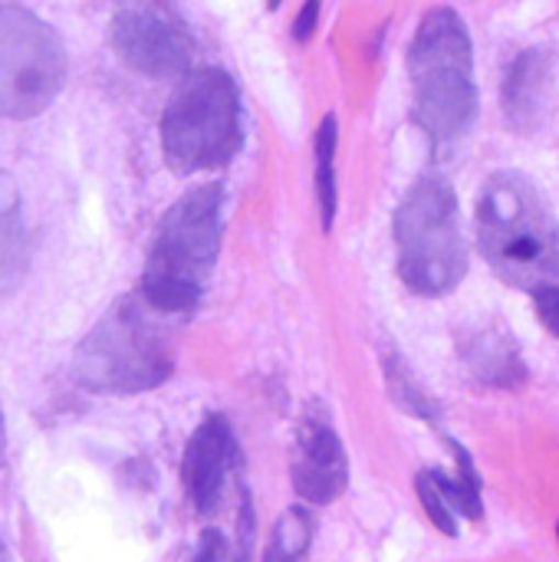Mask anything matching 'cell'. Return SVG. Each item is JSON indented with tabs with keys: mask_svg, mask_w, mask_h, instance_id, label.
Wrapping results in <instances>:
<instances>
[{
	"mask_svg": "<svg viewBox=\"0 0 559 562\" xmlns=\"http://www.w3.org/2000/svg\"><path fill=\"white\" fill-rule=\"evenodd\" d=\"M478 240L491 270L527 293L559 283V221L540 188L497 171L478 194Z\"/></svg>",
	"mask_w": 559,
	"mask_h": 562,
	"instance_id": "6da1fadb",
	"label": "cell"
},
{
	"mask_svg": "<svg viewBox=\"0 0 559 562\" xmlns=\"http://www.w3.org/2000/svg\"><path fill=\"white\" fill-rule=\"evenodd\" d=\"M412 115L435 148L455 145L478 119L474 46L458 10L435 7L422 16L412 49Z\"/></svg>",
	"mask_w": 559,
	"mask_h": 562,
	"instance_id": "7a4b0ae2",
	"label": "cell"
},
{
	"mask_svg": "<svg viewBox=\"0 0 559 562\" xmlns=\"http://www.w3.org/2000/svg\"><path fill=\"white\" fill-rule=\"evenodd\" d=\"M221 184H198L165 211L138 283L145 303L175 319L198 310L221 247Z\"/></svg>",
	"mask_w": 559,
	"mask_h": 562,
	"instance_id": "3957f363",
	"label": "cell"
},
{
	"mask_svg": "<svg viewBox=\"0 0 559 562\" xmlns=\"http://www.w3.org/2000/svg\"><path fill=\"white\" fill-rule=\"evenodd\" d=\"M168 313L145 303L142 293L119 300L82 339L72 372L92 392L135 395L161 385L175 369V339Z\"/></svg>",
	"mask_w": 559,
	"mask_h": 562,
	"instance_id": "277c9868",
	"label": "cell"
},
{
	"mask_svg": "<svg viewBox=\"0 0 559 562\" xmlns=\"http://www.w3.org/2000/svg\"><path fill=\"white\" fill-rule=\"evenodd\" d=\"M244 145L241 92L224 69H198L181 79L161 112V151L171 171L198 175L224 168Z\"/></svg>",
	"mask_w": 559,
	"mask_h": 562,
	"instance_id": "5b68a950",
	"label": "cell"
},
{
	"mask_svg": "<svg viewBox=\"0 0 559 562\" xmlns=\"http://www.w3.org/2000/svg\"><path fill=\"white\" fill-rule=\"evenodd\" d=\"M399 277L418 296H445L468 273L458 198L445 178H418L395 211Z\"/></svg>",
	"mask_w": 559,
	"mask_h": 562,
	"instance_id": "8992f818",
	"label": "cell"
},
{
	"mask_svg": "<svg viewBox=\"0 0 559 562\" xmlns=\"http://www.w3.org/2000/svg\"><path fill=\"white\" fill-rule=\"evenodd\" d=\"M66 79V49L36 13L0 3V115L33 119L53 105Z\"/></svg>",
	"mask_w": 559,
	"mask_h": 562,
	"instance_id": "52a82bcc",
	"label": "cell"
},
{
	"mask_svg": "<svg viewBox=\"0 0 559 562\" xmlns=\"http://www.w3.org/2000/svg\"><path fill=\"white\" fill-rule=\"evenodd\" d=\"M112 46L148 79H185L194 56L191 30L168 0H115Z\"/></svg>",
	"mask_w": 559,
	"mask_h": 562,
	"instance_id": "ba28073f",
	"label": "cell"
},
{
	"mask_svg": "<svg viewBox=\"0 0 559 562\" xmlns=\"http://www.w3.org/2000/svg\"><path fill=\"white\" fill-rule=\"evenodd\" d=\"M237 461H241V448L234 428L227 425L224 415H208L194 428L181 458L185 494L198 514H214L221 507L227 477L237 468Z\"/></svg>",
	"mask_w": 559,
	"mask_h": 562,
	"instance_id": "9c48e42d",
	"label": "cell"
},
{
	"mask_svg": "<svg viewBox=\"0 0 559 562\" xmlns=\"http://www.w3.org/2000/svg\"><path fill=\"white\" fill-rule=\"evenodd\" d=\"M290 481L306 504H336L349 487V458L326 418H306L297 435Z\"/></svg>",
	"mask_w": 559,
	"mask_h": 562,
	"instance_id": "30bf717a",
	"label": "cell"
},
{
	"mask_svg": "<svg viewBox=\"0 0 559 562\" xmlns=\"http://www.w3.org/2000/svg\"><path fill=\"white\" fill-rule=\"evenodd\" d=\"M461 359L474 382L488 389H521L527 382V366L517 342L501 326L474 329L461 339Z\"/></svg>",
	"mask_w": 559,
	"mask_h": 562,
	"instance_id": "8fae6325",
	"label": "cell"
},
{
	"mask_svg": "<svg viewBox=\"0 0 559 562\" xmlns=\"http://www.w3.org/2000/svg\"><path fill=\"white\" fill-rule=\"evenodd\" d=\"M544 89H547L544 49H521L504 76V86H501V102H504V112L514 128L527 132L537 125L540 109H544Z\"/></svg>",
	"mask_w": 559,
	"mask_h": 562,
	"instance_id": "7c38bea8",
	"label": "cell"
},
{
	"mask_svg": "<svg viewBox=\"0 0 559 562\" xmlns=\"http://www.w3.org/2000/svg\"><path fill=\"white\" fill-rule=\"evenodd\" d=\"M26 270V224L20 191L10 175L0 171V296L20 283Z\"/></svg>",
	"mask_w": 559,
	"mask_h": 562,
	"instance_id": "4fadbf2b",
	"label": "cell"
},
{
	"mask_svg": "<svg viewBox=\"0 0 559 562\" xmlns=\"http://www.w3.org/2000/svg\"><path fill=\"white\" fill-rule=\"evenodd\" d=\"M336 148H339V125H336V115H326L316 125V138H313V151H316V201H320L323 231H333L336 207H339Z\"/></svg>",
	"mask_w": 559,
	"mask_h": 562,
	"instance_id": "5bb4252c",
	"label": "cell"
},
{
	"mask_svg": "<svg viewBox=\"0 0 559 562\" xmlns=\"http://www.w3.org/2000/svg\"><path fill=\"white\" fill-rule=\"evenodd\" d=\"M415 491H418V501L428 514V520L435 524V530H441L445 537H458L461 533V507H458V497H455V487H451V477L445 471H422L415 477Z\"/></svg>",
	"mask_w": 559,
	"mask_h": 562,
	"instance_id": "9a60e30c",
	"label": "cell"
},
{
	"mask_svg": "<svg viewBox=\"0 0 559 562\" xmlns=\"http://www.w3.org/2000/svg\"><path fill=\"white\" fill-rule=\"evenodd\" d=\"M310 547H313V517L303 507H290L283 510V517L270 533L264 562H306Z\"/></svg>",
	"mask_w": 559,
	"mask_h": 562,
	"instance_id": "2e32d148",
	"label": "cell"
},
{
	"mask_svg": "<svg viewBox=\"0 0 559 562\" xmlns=\"http://www.w3.org/2000/svg\"><path fill=\"white\" fill-rule=\"evenodd\" d=\"M385 379H389V392H392L395 405H402L405 412H412V415H418V418H425V422H435V418H438V405H435V402L428 398V392L412 379L409 366H405L395 352L385 356Z\"/></svg>",
	"mask_w": 559,
	"mask_h": 562,
	"instance_id": "e0dca14e",
	"label": "cell"
},
{
	"mask_svg": "<svg viewBox=\"0 0 559 562\" xmlns=\"http://www.w3.org/2000/svg\"><path fill=\"white\" fill-rule=\"evenodd\" d=\"M448 448H451L455 458H458V474L451 477V487H455L461 517L481 520V517H484V501H481V477H478V471H474V461H471V454H468L458 441H448Z\"/></svg>",
	"mask_w": 559,
	"mask_h": 562,
	"instance_id": "ac0fdd59",
	"label": "cell"
},
{
	"mask_svg": "<svg viewBox=\"0 0 559 562\" xmlns=\"http://www.w3.org/2000/svg\"><path fill=\"white\" fill-rule=\"evenodd\" d=\"M534 303H537V316H540V323L547 326V333L559 339V283L540 286V290L534 293Z\"/></svg>",
	"mask_w": 559,
	"mask_h": 562,
	"instance_id": "d6986e66",
	"label": "cell"
},
{
	"mask_svg": "<svg viewBox=\"0 0 559 562\" xmlns=\"http://www.w3.org/2000/svg\"><path fill=\"white\" fill-rule=\"evenodd\" d=\"M191 562H231V553H227V540L217 533V530H208L194 550V560Z\"/></svg>",
	"mask_w": 559,
	"mask_h": 562,
	"instance_id": "ffe728a7",
	"label": "cell"
},
{
	"mask_svg": "<svg viewBox=\"0 0 559 562\" xmlns=\"http://www.w3.org/2000/svg\"><path fill=\"white\" fill-rule=\"evenodd\" d=\"M320 0H306L303 3V10L297 13V20H293V36L300 40V43H306L313 33H316V26H320Z\"/></svg>",
	"mask_w": 559,
	"mask_h": 562,
	"instance_id": "44dd1931",
	"label": "cell"
},
{
	"mask_svg": "<svg viewBox=\"0 0 559 562\" xmlns=\"http://www.w3.org/2000/svg\"><path fill=\"white\" fill-rule=\"evenodd\" d=\"M7 458V425H3V412H0V464Z\"/></svg>",
	"mask_w": 559,
	"mask_h": 562,
	"instance_id": "7402d4cb",
	"label": "cell"
},
{
	"mask_svg": "<svg viewBox=\"0 0 559 562\" xmlns=\"http://www.w3.org/2000/svg\"><path fill=\"white\" fill-rule=\"evenodd\" d=\"M0 562H7V547H3V540H0Z\"/></svg>",
	"mask_w": 559,
	"mask_h": 562,
	"instance_id": "603a6c76",
	"label": "cell"
},
{
	"mask_svg": "<svg viewBox=\"0 0 559 562\" xmlns=\"http://www.w3.org/2000/svg\"><path fill=\"white\" fill-rule=\"evenodd\" d=\"M557 537H559V524H557Z\"/></svg>",
	"mask_w": 559,
	"mask_h": 562,
	"instance_id": "cb8c5ba5",
	"label": "cell"
}]
</instances>
